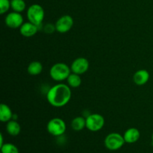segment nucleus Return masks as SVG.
Listing matches in <instances>:
<instances>
[{
    "label": "nucleus",
    "mask_w": 153,
    "mask_h": 153,
    "mask_svg": "<svg viewBox=\"0 0 153 153\" xmlns=\"http://www.w3.org/2000/svg\"><path fill=\"white\" fill-rule=\"evenodd\" d=\"M39 31L38 27L31 22H25L19 28V31L22 36L25 37H30L35 35L36 33Z\"/></svg>",
    "instance_id": "nucleus-10"
},
{
    "label": "nucleus",
    "mask_w": 153,
    "mask_h": 153,
    "mask_svg": "<svg viewBox=\"0 0 153 153\" xmlns=\"http://www.w3.org/2000/svg\"><path fill=\"white\" fill-rule=\"evenodd\" d=\"M149 79V73L146 70H140L134 73L133 76L134 82L137 85H143L148 82Z\"/></svg>",
    "instance_id": "nucleus-12"
},
{
    "label": "nucleus",
    "mask_w": 153,
    "mask_h": 153,
    "mask_svg": "<svg viewBox=\"0 0 153 153\" xmlns=\"http://www.w3.org/2000/svg\"><path fill=\"white\" fill-rule=\"evenodd\" d=\"M140 137L139 130L136 128H130L125 131L123 134L124 140L127 143H136Z\"/></svg>",
    "instance_id": "nucleus-11"
},
{
    "label": "nucleus",
    "mask_w": 153,
    "mask_h": 153,
    "mask_svg": "<svg viewBox=\"0 0 153 153\" xmlns=\"http://www.w3.org/2000/svg\"><path fill=\"white\" fill-rule=\"evenodd\" d=\"M105 119L101 114H92L86 117V128L91 131H98L103 128Z\"/></svg>",
    "instance_id": "nucleus-6"
},
{
    "label": "nucleus",
    "mask_w": 153,
    "mask_h": 153,
    "mask_svg": "<svg viewBox=\"0 0 153 153\" xmlns=\"http://www.w3.org/2000/svg\"><path fill=\"white\" fill-rule=\"evenodd\" d=\"M6 130L10 135L15 137L20 133L21 127L19 123L16 122V120H11L7 122V125H6Z\"/></svg>",
    "instance_id": "nucleus-14"
},
{
    "label": "nucleus",
    "mask_w": 153,
    "mask_h": 153,
    "mask_svg": "<svg viewBox=\"0 0 153 153\" xmlns=\"http://www.w3.org/2000/svg\"><path fill=\"white\" fill-rule=\"evenodd\" d=\"M67 126L62 119L58 117L50 120L47 124L48 132L52 136L60 137L65 133Z\"/></svg>",
    "instance_id": "nucleus-5"
},
{
    "label": "nucleus",
    "mask_w": 153,
    "mask_h": 153,
    "mask_svg": "<svg viewBox=\"0 0 153 153\" xmlns=\"http://www.w3.org/2000/svg\"><path fill=\"white\" fill-rule=\"evenodd\" d=\"M72 93L70 87L65 84H58L49 90L46 99L51 105L61 108L66 105L71 99Z\"/></svg>",
    "instance_id": "nucleus-1"
},
{
    "label": "nucleus",
    "mask_w": 153,
    "mask_h": 153,
    "mask_svg": "<svg viewBox=\"0 0 153 153\" xmlns=\"http://www.w3.org/2000/svg\"><path fill=\"white\" fill-rule=\"evenodd\" d=\"M26 4L24 0H10V8L15 12L22 13L24 11Z\"/></svg>",
    "instance_id": "nucleus-18"
},
{
    "label": "nucleus",
    "mask_w": 153,
    "mask_h": 153,
    "mask_svg": "<svg viewBox=\"0 0 153 153\" xmlns=\"http://www.w3.org/2000/svg\"><path fill=\"white\" fill-rule=\"evenodd\" d=\"M152 143H153V133H152Z\"/></svg>",
    "instance_id": "nucleus-23"
},
{
    "label": "nucleus",
    "mask_w": 153,
    "mask_h": 153,
    "mask_svg": "<svg viewBox=\"0 0 153 153\" xmlns=\"http://www.w3.org/2000/svg\"><path fill=\"white\" fill-rule=\"evenodd\" d=\"M26 15L28 21L37 25L40 30L45 16V12L43 7L38 4H31L28 8Z\"/></svg>",
    "instance_id": "nucleus-2"
},
{
    "label": "nucleus",
    "mask_w": 153,
    "mask_h": 153,
    "mask_svg": "<svg viewBox=\"0 0 153 153\" xmlns=\"http://www.w3.org/2000/svg\"><path fill=\"white\" fill-rule=\"evenodd\" d=\"M0 139H1V142H0V147H1V146H2L3 144H4V140H3V135L2 134H0Z\"/></svg>",
    "instance_id": "nucleus-22"
},
{
    "label": "nucleus",
    "mask_w": 153,
    "mask_h": 153,
    "mask_svg": "<svg viewBox=\"0 0 153 153\" xmlns=\"http://www.w3.org/2000/svg\"><path fill=\"white\" fill-rule=\"evenodd\" d=\"M43 30H44L45 32L47 33V34H52L55 30H56V28H55V25L54 26L52 24L49 23L46 24V25L43 27Z\"/></svg>",
    "instance_id": "nucleus-21"
},
{
    "label": "nucleus",
    "mask_w": 153,
    "mask_h": 153,
    "mask_svg": "<svg viewBox=\"0 0 153 153\" xmlns=\"http://www.w3.org/2000/svg\"><path fill=\"white\" fill-rule=\"evenodd\" d=\"M88 68H89V61L85 58H78L75 59L70 67L71 71L73 73L79 75L86 73L88 70Z\"/></svg>",
    "instance_id": "nucleus-9"
},
{
    "label": "nucleus",
    "mask_w": 153,
    "mask_h": 153,
    "mask_svg": "<svg viewBox=\"0 0 153 153\" xmlns=\"http://www.w3.org/2000/svg\"><path fill=\"white\" fill-rule=\"evenodd\" d=\"M49 74L53 80L62 82L67 79L71 74V69L64 63H57L51 67Z\"/></svg>",
    "instance_id": "nucleus-3"
},
{
    "label": "nucleus",
    "mask_w": 153,
    "mask_h": 153,
    "mask_svg": "<svg viewBox=\"0 0 153 153\" xmlns=\"http://www.w3.org/2000/svg\"><path fill=\"white\" fill-rule=\"evenodd\" d=\"M10 8V0H0V13L4 14Z\"/></svg>",
    "instance_id": "nucleus-20"
},
{
    "label": "nucleus",
    "mask_w": 153,
    "mask_h": 153,
    "mask_svg": "<svg viewBox=\"0 0 153 153\" xmlns=\"http://www.w3.org/2000/svg\"><path fill=\"white\" fill-rule=\"evenodd\" d=\"M5 24L7 27L13 29L20 28L23 24V17L20 13L18 12H10L6 16Z\"/></svg>",
    "instance_id": "nucleus-8"
},
{
    "label": "nucleus",
    "mask_w": 153,
    "mask_h": 153,
    "mask_svg": "<svg viewBox=\"0 0 153 153\" xmlns=\"http://www.w3.org/2000/svg\"><path fill=\"white\" fill-rule=\"evenodd\" d=\"M13 113L11 109L6 104L1 103L0 105V120L3 123L8 122L13 118Z\"/></svg>",
    "instance_id": "nucleus-13"
},
{
    "label": "nucleus",
    "mask_w": 153,
    "mask_h": 153,
    "mask_svg": "<svg viewBox=\"0 0 153 153\" xmlns=\"http://www.w3.org/2000/svg\"><path fill=\"white\" fill-rule=\"evenodd\" d=\"M43 70V65L39 61H33L28 66L27 71L31 76H38Z\"/></svg>",
    "instance_id": "nucleus-16"
},
{
    "label": "nucleus",
    "mask_w": 153,
    "mask_h": 153,
    "mask_svg": "<svg viewBox=\"0 0 153 153\" xmlns=\"http://www.w3.org/2000/svg\"><path fill=\"white\" fill-rule=\"evenodd\" d=\"M1 153H19V149L13 143H6L1 146Z\"/></svg>",
    "instance_id": "nucleus-19"
},
{
    "label": "nucleus",
    "mask_w": 153,
    "mask_h": 153,
    "mask_svg": "<svg viewBox=\"0 0 153 153\" xmlns=\"http://www.w3.org/2000/svg\"><path fill=\"white\" fill-rule=\"evenodd\" d=\"M74 22L73 19L70 15H64L57 20L55 23L56 31L59 33L68 32L72 28Z\"/></svg>",
    "instance_id": "nucleus-7"
},
{
    "label": "nucleus",
    "mask_w": 153,
    "mask_h": 153,
    "mask_svg": "<svg viewBox=\"0 0 153 153\" xmlns=\"http://www.w3.org/2000/svg\"><path fill=\"white\" fill-rule=\"evenodd\" d=\"M67 80L69 86L73 88H79L82 84V79L79 75L76 74V73H71L67 78Z\"/></svg>",
    "instance_id": "nucleus-17"
},
{
    "label": "nucleus",
    "mask_w": 153,
    "mask_h": 153,
    "mask_svg": "<svg viewBox=\"0 0 153 153\" xmlns=\"http://www.w3.org/2000/svg\"><path fill=\"white\" fill-rule=\"evenodd\" d=\"M105 146L108 149L111 151H116L123 147L126 143L123 136L119 133H111L106 136L105 139Z\"/></svg>",
    "instance_id": "nucleus-4"
},
{
    "label": "nucleus",
    "mask_w": 153,
    "mask_h": 153,
    "mask_svg": "<svg viewBox=\"0 0 153 153\" xmlns=\"http://www.w3.org/2000/svg\"><path fill=\"white\" fill-rule=\"evenodd\" d=\"M71 127L76 131H82L86 127V118L83 117H76L72 120Z\"/></svg>",
    "instance_id": "nucleus-15"
}]
</instances>
